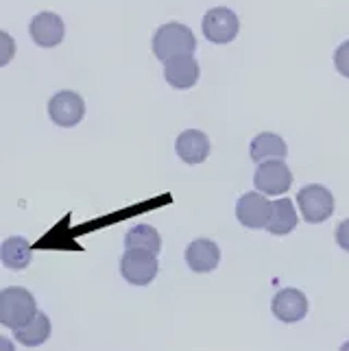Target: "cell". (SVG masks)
<instances>
[{
	"label": "cell",
	"instance_id": "obj_4",
	"mask_svg": "<svg viewBox=\"0 0 349 351\" xmlns=\"http://www.w3.org/2000/svg\"><path fill=\"white\" fill-rule=\"evenodd\" d=\"M297 203H299V210H302L304 221L310 225L326 223L334 214L332 192L326 186H319V184H310L299 190Z\"/></svg>",
	"mask_w": 349,
	"mask_h": 351
},
{
	"label": "cell",
	"instance_id": "obj_7",
	"mask_svg": "<svg viewBox=\"0 0 349 351\" xmlns=\"http://www.w3.org/2000/svg\"><path fill=\"white\" fill-rule=\"evenodd\" d=\"M48 116L57 127H77L86 116V101L77 92L62 90L48 101Z\"/></svg>",
	"mask_w": 349,
	"mask_h": 351
},
{
	"label": "cell",
	"instance_id": "obj_8",
	"mask_svg": "<svg viewBox=\"0 0 349 351\" xmlns=\"http://www.w3.org/2000/svg\"><path fill=\"white\" fill-rule=\"evenodd\" d=\"M271 214V201L262 192H247L236 203V219L243 227L264 229Z\"/></svg>",
	"mask_w": 349,
	"mask_h": 351
},
{
	"label": "cell",
	"instance_id": "obj_16",
	"mask_svg": "<svg viewBox=\"0 0 349 351\" xmlns=\"http://www.w3.org/2000/svg\"><path fill=\"white\" fill-rule=\"evenodd\" d=\"M251 160L254 162H267V160H284L288 147L286 142L278 136V133H271V131H264L258 133V136L251 140Z\"/></svg>",
	"mask_w": 349,
	"mask_h": 351
},
{
	"label": "cell",
	"instance_id": "obj_13",
	"mask_svg": "<svg viewBox=\"0 0 349 351\" xmlns=\"http://www.w3.org/2000/svg\"><path fill=\"white\" fill-rule=\"evenodd\" d=\"M186 262L195 273H212L221 262V249L214 240L199 238L188 245Z\"/></svg>",
	"mask_w": 349,
	"mask_h": 351
},
{
	"label": "cell",
	"instance_id": "obj_3",
	"mask_svg": "<svg viewBox=\"0 0 349 351\" xmlns=\"http://www.w3.org/2000/svg\"><path fill=\"white\" fill-rule=\"evenodd\" d=\"M160 271L158 256L144 249H127L120 258V275L134 286H149Z\"/></svg>",
	"mask_w": 349,
	"mask_h": 351
},
{
	"label": "cell",
	"instance_id": "obj_20",
	"mask_svg": "<svg viewBox=\"0 0 349 351\" xmlns=\"http://www.w3.org/2000/svg\"><path fill=\"white\" fill-rule=\"evenodd\" d=\"M334 66L339 70V75L349 79V40L343 42L334 53Z\"/></svg>",
	"mask_w": 349,
	"mask_h": 351
},
{
	"label": "cell",
	"instance_id": "obj_18",
	"mask_svg": "<svg viewBox=\"0 0 349 351\" xmlns=\"http://www.w3.org/2000/svg\"><path fill=\"white\" fill-rule=\"evenodd\" d=\"M125 249H144L158 256L162 251V236L151 225H136L125 236Z\"/></svg>",
	"mask_w": 349,
	"mask_h": 351
},
{
	"label": "cell",
	"instance_id": "obj_2",
	"mask_svg": "<svg viewBox=\"0 0 349 351\" xmlns=\"http://www.w3.org/2000/svg\"><path fill=\"white\" fill-rule=\"evenodd\" d=\"M197 51V38L186 24L168 22L155 31L153 35V53L160 62L177 57V55H192Z\"/></svg>",
	"mask_w": 349,
	"mask_h": 351
},
{
	"label": "cell",
	"instance_id": "obj_11",
	"mask_svg": "<svg viewBox=\"0 0 349 351\" xmlns=\"http://www.w3.org/2000/svg\"><path fill=\"white\" fill-rule=\"evenodd\" d=\"M271 310L275 319H280L282 323H297L308 314V299L302 290L284 288L273 297Z\"/></svg>",
	"mask_w": 349,
	"mask_h": 351
},
{
	"label": "cell",
	"instance_id": "obj_9",
	"mask_svg": "<svg viewBox=\"0 0 349 351\" xmlns=\"http://www.w3.org/2000/svg\"><path fill=\"white\" fill-rule=\"evenodd\" d=\"M29 33L33 42L42 46V48H55L64 42V35H66V24L64 20L59 18L53 11H42L38 14L31 24H29Z\"/></svg>",
	"mask_w": 349,
	"mask_h": 351
},
{
	"label": "cell",
	"instance_id": "obj_12",
	"mask_svg": "<svg viewBox=\"0 0 349 351\" xmlns=\"http://www.w3.org/2000/svg\"><path fill=\"white\" fill-rule=\"evenodd\" d=\"M175 151L179 155V160L190 166L203 164L210 157V138L199 129H186L184 133H179V138L175 142Z\"/></svg>",
	"mask_w": 349,
	"mask_h": 351
},
{
	"label": "cell",
	"instance_id": "obj_6",
	"mask_svg": "<svg viewBox=\"0 0 349 351\" xmlns=\"http://www.w3.org/2000/svg\"><path fill=\"white\" fill-rule=\"evenodd\" d=\"M203 35L214 42V44H230L236 40V35L240 31V22L238 16L232 9L227 7H214L210 9L206 16H203Z\"/></svg>",
	"mask_w": 349,
	"mask_h": 351
},
{
	"label": "cell",
	"instance_id": "obj_14",
	"mask_svg": "<svg viewBox=\"0 0 349 351\" xmlns=\"http://www.w3.org/2000/svg\"><path fill=\"white\" fill-rule=\"evenodd\" d=\"M33 260V249L31 242L22 236H11L0 245V262L11 271H22L27 269Z\"/></svg>",
	"mask_w": 349,
	"mask_h": 351
},
{
	"label": "cell",
	"instance_id": "obj_19",
	"mask_svg": "<svg viewBox=\"0 0 349 351\" xmlns=\"http://www.w3.org/2000/svg\"><path fill=\"white\" fill-rule=\"evenodd\" d=\"M14 57H16V40L7 31H0V68L11 64Z\"/></svg>",
	"mask_w": 349,
	"mask_h": 351
},
{
	"label": "cell",
	"instance_id": "obj_15",
	"mask_svg": "<svg viewBox=\"0 0 349 351\" xmlns=\"http://www.w3.org/2000/svg\"><path fill=\"white\" fill-rule=\"evenodd\" d=\"M297 221L299 219H297V210L293 201L284 197L271 203V214L264 229H269L273 236H286L297 227Z\"/></svg>",
	"mask_w": 349,
	"mask_h": 351
},
{
	"label": "cell",
	"instance_id": "obj_5",
	"mask_svg": "<svg viewBox=\"0 0 349 351\" xmlns=\"http://www.w3.org/2000/svg\"><path fill=\"white\" fill-rule=\"evenodd\" d=\"M256 190L267 197H280L293 186V173L284 160H267L258 164L254 175Z\"/></svg>",
	"mask_w": 349,
	"mask_h": 351
},
{
	"label": "cell",
	"instance_id": "obj_21",
	"mask_svg": "<svg viewBox=\"0 0 349 351\" xmlns=\"http://www.w3.org/2000/svg\"><path fill=\"white\" fill-rule=\"evenodd\" d=\"M336 242H339V247L343 251H349V219L343 221L339 229H336Z\"/></svg>",
	"mask_w": 349,
	"mask_h": 351
},
{
	"label": "cell",
	"instance_id": "obj_1",
	"mask_svg": "<svg viewBox=\"0 0 349 351\" xmlns=\"http://www.w3.org/2000/svg\"><path fill=\"white\" fill-rule=\"evenodd\" d=\"M35 312H38V304L27 288L9 286L0 290V325L18 330L35 317Z\"/></svg>",
	"mask_w": 349,
	"mask_h": 351
},
{
	"label": "cell",
	"instance_id": "obj_17",
	"mask_svg": "<svg viewBox=\"0 0 349 351\" xmlns=\"http://www.w3.org/2000/svg\"><path fill=\"white\" fill-rule=\"evenodd\" d=\"M51 319L46 317L44 312H35V317L27 323L22 325V328L14 330L16 334V341L22 343L24 347H40L44 345L48 338H51Z\"/></svg>",
	"mask_w": 349,
	"mask_h": 351
},
{
	"label": "cell",
	"instance_id": "obj_10",
	"mask_svg": "<svg viewBox=\"0 0 349 351\" xmlns=\"http://www.w3.org/2000/svg\"><path fill=\"white\" fill-rule=\"evenodd\" d=\"M199 64L192 55H177L164 62V77L175 90H190L199 81Z\"/></svg>",
	"mask_w": 349,
	"mask_h": 351
},
{
	"label": "cell",
	"instance_id": "obj_22",
	"mask_svg": "<svg viewBox=\"0 0 349 351\" xmlns=\"http://www.w3.org/2000/svg\"><path fill=\"white\" fill-rule=\"evenodd\" d=\"M0 349H14V343L7 341V338H0Z\"/></svg>",
	"mask_w": 349,
	"mask_h": 351
}]
</instances>
